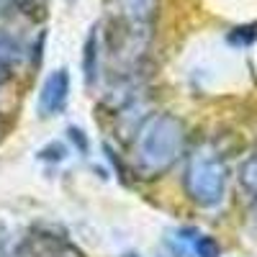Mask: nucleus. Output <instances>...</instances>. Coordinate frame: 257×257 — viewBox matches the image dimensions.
<instances>
[{"label":"nucleus","instance_id":"nucleus-8","mask_svg":"<svg viewBox=\"0 0 257 257\" xmlns=\"http://www.w3.org/2000/svg\"><path fill=\"white\" fill-rule=\"evenodd\" d=\"M193 252H196V257H219L221 247L213 237H208V234H198V237L193 239Z\"/></svg>","mask_w":257,"mask_h":257},{"label":"nucleus","instance_id":"nucleus-13","mask_svg":"<svg viewBox=\"0 0 257 257\" xmlns=\"http://www.w3.org/2000/svg\"><path fill=\"white\" fill-rule=\"evenodd\" d=\"M13 80V67L8 64H0V85H8Z\"/></svg>","mask_w":257,"mask_h":257},{"label":"nucleus","instance_id":"nucleus-6","mask_svg":"<svg viewBox=\"0 0 257 257\" xmlns=\"http://www.w3.org/2000/svg\"><path fill=\"white\" fill-rule=\"evenodd\" d=\"M24 59V47L18 44V39L8 31L0 29V64H8V67H16V64Z\"/></svg>","mask_w":257,"mask_h":257},{"label":"nucleus","instance_id":"nucleus-4","mask_svg":"<svg viewBox=\"0 0 257 257\" xmlns=\"http://www.w3.org/2000/svg\"><path fill=\"white\" fill-rule=\"evenodd\" d=\"M149 111H152V103H149L144 95H139L132 103H126L123 108H118L113 113V118H116V134L121 139H126V142H132V137L139 132V126L152 116Z\"/></svg>","mask_w":257,"mask_h":257},{"label":"nucleus","instance_id":"nucleus-10","mask_svg":"<svg viewBox=\"0 0 257 257\" xmlns=\"http://www.w3.org/2000/svg\"><path fill=\"white\" fill-rule=\"evenodd\" d=\"M64 157H67V147L62 142H52L39 149V160H44V162H62Z\"/></svg>","mask_w":257,"mask_h":257},{"label":"nucleus","instance_id":"nucleus-7","mask_svg":"<svg viewBox=\"0 0 257 257\" xmlns=\"http://www.w3.org/2000/svg\"><path fill=\"white\" fill-rule=\"evenodd\" d=\"M237 178H239L242 190H244L247 196L257 203V155H249V157L239 165V173H237Z\"/></svg>","mask_w":257,"mask_h":257},{"label":"nucleus","instance_id":"nucleus-2","mask_svg":"<svg viewBox=\"0 0 257 257\" xmlns=\"http://www.w3.org/2000/svg\"><path fill=\"white\" fill-rule=\"evenodd\" d=\"M226 178H229V170L224 157L211 147H198L185 165V175H183L185 196L196 206L213 208L226 196Z\"/></svg>","mask_w":257,"mask_h":257},{"label":"nucleus","instance_id":"nucleus-5","mask_svg":"<svg viewBox=\"0 0 257 257\" xmlns=\"http://www.w3.org/2000/svg\"><path fill=\"white\" fill-rule=\"evenodd\" d=\"M98 59H100V39H98V29H93L88 34L82 44V77L85 85H95L98 80Z\"/></svg>","mask_w":257,"mask_h":257},{"label":"nucleus","instance_id":"nucleus-3","mask_svg":"<svg viewBox=\"0 0 257 257\" xmlns=\"http://www.w3.org/2000/svg\"><path fill=\"white\" fill-rule=\"evenodd\" d=\"M70 98V72L67 70H54L41 85L39 93V116H59L67 105Z\"/></svg>","mask_w":257,"mask_h":257},{"label":"nucleus","instance_id":"nucleus-9","mask_svg":"<svg viewBox=\"0 0 257 257\" xmlns=\"http://www.w3.org/2000/svg\"><path fill=\"white\" fill-rule=\"evenodd\" d=\"M254 39H257V24H252V26H237L234 31H229V36H226V41H229L231 47H249Z\"/></svg>","mask_w":257,"mask_h":257},{"label":"nucleus","instance_id":"nucleus-12","mask_svg":"<svg viewBox=\"0 0 257 257\" xmlns=\"http://www.w3.org/2000/svg\"><path fill=\"white\" fill-rule=\"evenodd\" d=\"M18 11V0H0V16H13Z\"/></svg>","mask_w":257,"mask_h":257},{"label":"nucleus","instance_id":"nucleus-1","mask_svg":"<svg viewBox=\"0 0 257 257\" xmlns=\"http://www.w3.org/2000/svg\"><path fill=\"white\" fill-rule=\"evenodd\" d=\"M188 132L175 113H152L128 142V165L142 180H155L183 157Z\"/></svg>","mask_w":257,"mask_h":257},{"label":"nucleus","instance_id":"nucleus-14","mask_svg":"<svg viewBox=\"0 0 257 257\" xmlns=\"http://www.w3.org/2000/svg\"><path fill=\"white\" fill-rule=\"evenodd\" d=\"M123 257H139V254H137V252H126Z\"/></svg>","mask_w":257,"mask_h":257},{"label":"nucleus","instance_id":"nucleus-11","mask_svg":"<svg viewBox=\"0 0 257 257\" xmlns=\"http://www.w3.org/2000/svg\"><path fill=\"white\" fill-rule=\"evenodd\" d=\"M67 139L75 144V149H77L80 155H88V152H90V142H88V137H85L82 128H77V126H67Z\"/></svg>","mask_w":257,"mask_h":257}]
</instances>
